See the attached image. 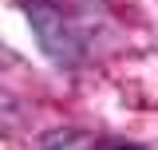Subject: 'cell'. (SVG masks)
<instances>
[{
	"mask_svg": "<svg viewBox=\"0 0 158 150\" xmlns=\"http://www.w3.org/2000/svg\"><path fill=\"white\" fill-rule=\"evenodd\" d=\"M16 4L24 8V16L32 24L40 48L56 59V63L79 67V63L87 59L91 40H87V24L75 20V8H63L56 0H16Z\"/></svg>",
	"mask_w": 158,
	"mask_h": 150,
	"instance_id": "1",
	"label": "cell"
},
{
	"mask_svg": "<svg viewBox=\"0 0 158 150\" xmlns=\"http://www.w3.org/2000/svg\"><path fill=\"white\" fill-rule=\"evenodd\" d=\"M95 142L87 138L83 131H48L44 138H40V150H91Z\"/></svg>",
	"mask_w": 158,
	"mask_h": 150,
	"instance_id": "2",
	"label": "cell"
},
{
	"mask_svg": "<svg viewBox=\"0 0 158 150\" xmlns=\"http://www.w3.org/2000/svg\"><path fill=\"white\" fill-rule=\"evenodd\" d=\"M91 150H146V146H138V142H123V138H103V142H95Z\"/></svg>",
	"mask_w": 158,
	"mask_h": 150,
	"instance_id": "3",
	"label": "cell"
}]
</instances>
